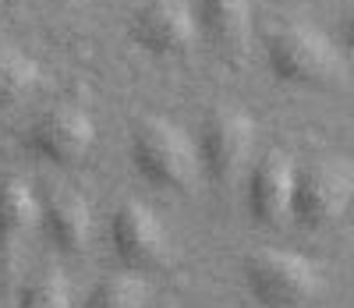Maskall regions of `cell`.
I'll return each instance as SVG.
<instances>
[{"mask_svg": "<svg viewBox=\"0 0 354 308\" xmlns=\"http://www.w3.org/2000/svg\"><path fill=\"white\" fill-rule=\"evenodd\" d=\"M266 68L290 89H333L344 82V50L312 21L290 18L266 36Z\"/></svg>", "mask_w": 354, "mask_h": 308, "instance_id": "obj_1", "label": "cell"}, {"mask_svg": "<svg viewBox=\"0 0 354 308\" xmlns=\"http://www.w3.org/2000/svg\"><path fill=\"white\" fill-rule=\"evenodd\" d=\"M128 160L135 167V174L156 192H188L198 170V152H195V138L174 125L170 117H142L131 128V142H128Z\"/></svg>", "mask_w": 354, "mask_h": 308, "instance_id": "obj_2", "label": "cell"}, {"mask_svg": "<svg viewBox=\"0 0 354 308\" xmlns=\"http://www.w3.org/2000/svg\"><path fill=\"white\" fill-rule=\"evenodd\" d=\"M245 287L259 308H308L322 294V269L290 248H255L248 252L245 266Z\"/></svg>", "mask_w": 354, "mask_h": 308, "instance_id": "obj_3", "label": "cell"}, {"mask_svg": "<svg viewBox=\"0 0 354 308\" xmlns=\"http://www.w3.org/2000/svg\"><path fill=\"white\" fill-rule=\"evenodd\" d=\"M255 138L259 128L248 110L241 107H213L202 117V128L195 135V152H198V170L205 181L216 188L238 184L248 167L255 163Z\"/></svg>", "mask_w": 354, "mask_h": 308, "instance_id": "obj_4", "label": "cell"}, {"mask_svg": "<svg viewBox=\"0 0 354 308\" xmlns=\"http://www.w3.org/2000/svg\"><path fill=\"white\" fill-rule=\"evenodd\" d=\"M354 202V163L347 156H312L298 163L290 220L305 230H326Z\"/></svg>", "mask_w": 354, "mask_h": 308, "instance_id": "obj_5", "label": "cell"}, {"mask_svg": "<svg viewBox=\"0 0 354 308\" xmlns=\"http://www.w3.org/2000/svg\"><path fill=\"white\" fill-rule=\"evenodd\" d=\"M110 248H113L117 262H121V269H131V273H142V276L167 269L170 259H174V244H170L163 220L138 199H128L113 209Z\"/></svg>", "mask_w": 354, "mask_h": 308, "instance_id": "obj_6", "label": "cell"}, {"mask_svg": "<svg viewBox=\"0 0 354 308\" xmlns=\"http://www.w3.org/2000/svg\"><path fill=\"white\" fill-rule=\"evenodd\" d=\"M93 145H96V125L88 110L75 103H57L25 128V149L50 167L85 163Z\"/></svg>", "mask_w": 354, "mask_h": 308, "instance_id": "obj_7", "label": "cell"}, {"mask_svg": "<svg viewBox=\"0 0 354 308\" xmlns=\"http://www.w3.org/2000/svg\"><path fill=\"white\" fill-rule=\"evenodd\" d=\"M128 33L135 46L149 57L181 60L202 39L195 21V0H142L131 15Z\"/></svg>", "mask_w": 354, "mask_h": 308, "instance_id": "obj_8", "label": "cell"}, {"mask_svg": "<svg viewBox=\"0 0 354 308\" xmlns=\"http://www.w3.org/2000/svg\"><path fill=\"white\" fill-rule=\"evenodd\" d=\"M294 163L283 149H270L248 167L245 174V195H248V217L259 227H280L290 220V202H294Z\"/></svg>", "mask_w": 354, "mask_h": 308, "instance_id": "obj_9", "label": "cell"}, {"mask_svg": "<svg viewBox=\"0 0 354 308\" xmlns=\"http://www.w3.org/2000/svg\"><path fill=\"white\" fill-rule=\"evenodd\" d=\"M39 227L61 255H85L93 241V209L78 192H50L39 206Z\"/></svg>", "mask_w": 354, "mask_h": 308, "instance_id": "obj_10", "label": "cell"}, {"mask_svg": "<svg viewBox=\"0 0 354 308\" xmlns=\"http://www.w3.org/2000/svg\"><path fill=\"white\" fill-rule=\"evenodd\" d=\"M198 36L216 53H241L252 39V0H195Z\"/></svg>", "mask_w": 354, "mask_h": 308, "instance_id": "obj_11", "label": "cell"}, {"mask_svg": "<svg viewBox=\"0 0 354 308\" xmlns=\"http://www.w3.org/2000/svg\"><path fill=\"white\" fill-rule=\"evenodd\" d=\"M39 227V199L21 177H0V266L11 269L25 234Z\"/></svg>", "mask_w": 354, "mask_h": 308, "instance_id": "obj_12", "label": "cell"}, {"mask_svg": "<svg viewBox=\"0 0 354 308\" xmlns=\"http://www.w3.org/2000/svg\"><path fill=\"white\" fill-rule=\"evenodd\" d=\"M43 82V68L18 46H0V114L18 110Z\"/></svg>", "mask_w": 354, "mask_h": 308, "instance_id": "obj_13", "label": "cell"}, {"mask_svg": "<svg viewBox=\"0 0 354 308\" xmlns=\"http://www.w3.org/2000/svg\"><path fill=\"white\" fill-rule=\"evenodd\" d=\"M145 305H149V284H145V276L121 269V266L113 273H103L82 301V308H145Z\"/></svg>", "mask_w": 354, "mask_h": 308, "instance_id": "obj_14", "label": "cell"}, {"mask_svg": "<svg viewBox=\"0 0 354 308\" xmlns=\"http://www.w3.org/2000/svg\"><path fill=\"white\" fill-rule=\"evenodd\" d=\"M15 308H71V280L64 269L46 266L39 273H32L25 280V287L18 291V305Z\"/></svg>", "mask_w": 354, "mask_h": 308, "instance_id": "obj_15", "label": "cell"}, {"mask_svg": "<svg viewBox=\"0 0 354 308\" xmlns=\"http://www.w3.org/2000/svg\"><path fill=\"white\" fill-rule=\"evenodd\" d=\"M337 36H340V50H347L354 57V4L340 15V25H337Z\"/></svg>", "mask_w": 354, "mask_h": 308, "instance_id": "obj_16", "label": "cell"}]
</instances>
